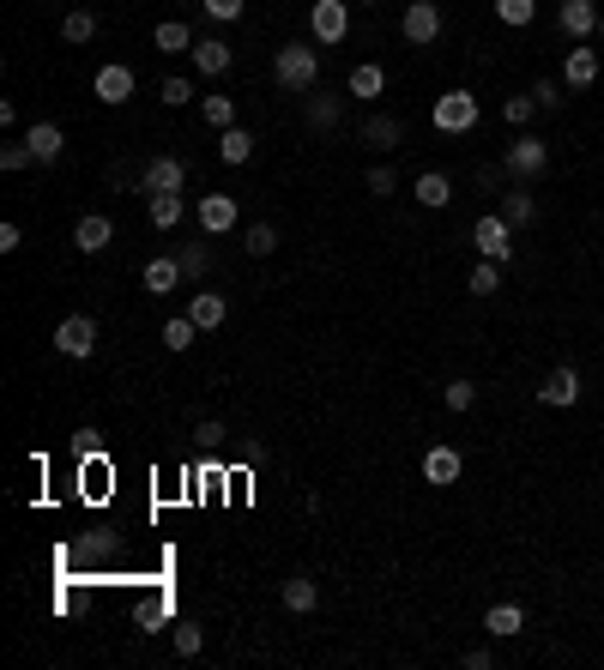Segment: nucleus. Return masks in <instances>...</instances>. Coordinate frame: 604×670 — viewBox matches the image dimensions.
<instances>
[{
    "label": "nucleus",
    "mask_w": 604,
    "mask_h": 670,
    "mask_svg": "<svg viewBox=\"0 0 604 670\" xmlns=\"http://www.w3.org/2000/svg\"><path fill=\"white\" fill-rule=\"evenodd\" d=\"M218 157H224V163H248V157H254V133H248V127H224V133H218Z\"/></svg>",
    "instance_id": "cd10ccee"
},
{
    "label": "nucleus",
    "mask_w": 604,
    "mask_h": 670,
    "mask_svg": "<svg viewBox=\"0 0 604 670\" xmlns=\"http://www.w3.org/2000/svg\"><path fill=\"white\" fill-rule=\"evenodd\" d=\"M472 248H478V260H514V224L502 212H484L472 224Z\"/></svg>",
    "instance_id": "7ed1b4c3"
},
{
    "label": "nucleus",
    "mask_w": 604,
    "mask_h": 670,
    "mask_svg": "<svg viewBox=\"0 0 604 670\" xmlns=\"http://www.w3.org/2000/svg\"><path fill=\"white\" fill-rule=\"evenodd\" d=\"M176 260H182V278H206V272H212V248H206V242H188Z\"/></svg>",
    "instance_id": "473e14b6"
},
{
    "label": "nucleus",
    "mask_w": 604,
    "mask_h": 670,
    "mask_svg": "<svg viewBox=\"0 0 604 670\" xmlns=\"http://www.w3.org/2000/svg\"><path fill=\"white\" fill-rule=\"evenodd\" d=\"M200 339V326H194V314H176V320H164V345L170 351H188Z\"/></svg>",
    "instance_id": "c85d7f7f"
},
{
    "label": "nucleus",
    "mask_w": 604,
    "mask_h": 670,
    "mask_svg": "<svg viewBox=\"0 0 604 670\" xmlns=\"http://www.w3.org/2000/svg\"><path fill=\"white\" fill-rule=\"evenodd\" d=\"M194 218H200V230H206V236H224V230H236L242 206H236V194H206V200L194 206Z\"/></svg>",
    "instance_id": "9b49d317"
},
{
    "label": "nucleus",
    "mask_w": 604,
    "mask_h": 670,
    "mask_svg": "<svg viewBox=\"0 0 604 670\" xmlns=\"http://www.w3.org/2000/svg\"><path fill=\"white\" fill-rule=\"evenodd\" d=\"M460 471H466L460 447H447V441H435V447L423 453V483H435V489H447V483H460Z\"/></svg>",
    "instance_id": "9d476101"
},
{
    "label": "nucleus",
    "mask_w": 604,
    "mask_h": 670,
    "mask_svg": "<svg viewBox=\"0 0 604 670\" xmlns=\"http://www.w3.org/2000/svg\"><path fill=\"white\" fill-rule=\"evenodd\" d=\"M188 314H194V326H200V332H212V326H224V320H230V302H224L218 290H194Z\"/></svg>",
    "instance_id": "a211bd4d"
},
{
    "label": "nucleus",
    "mask_w": 604,
    "mask_h": 670,
    "mask_svg": "<svg viewBox=\"0 0 604 670\" xmlns=\"http://www.w3.org/2000/svg\"><path fill=\"white\" fill-rule=\"evenodd\" d=\"M188 61H194V73H206V79H224V73H230V43H218V37H200Z\"/></svg>",
    "instance_id": "dca6fc26"
},
{
    "label": "nucleus",
    "mask_w": 604,
    "mask_h": 670,
    "mask_svg": "<svg viewBox=\"0 0 604 670\" xmlns=\"http://www.w3.org/2000/svg\"><path fill=\"white\" fill-rule=\"evenodd\" d=\"M19 242H25V236H19V224H0V254H13Z\"/></svg>",
    "instance_id": "a18cd8bd"
},
{
    "label": "nucleus",
    "mask_w": 604,
    "mask_h": 670,
    "mask_svg": "<svg viewBox=\"0 0 604 670\" xmlns=\"http://www.w3.org/2000/svg\"><path fill=\"white\" fill-rule=\"evenodd\" d=\"M272 79H278V91L309 97L315 79H321V49H315V43H278V55H272Z\"/></svg>",
    "instance_id": "f257e3e1"
},
{
    "label": "nucleus",
    "mask_w": 604,
    "mask_h": 670,
    "mask_svg": "<svg viewBox=\"0 0 604 670\" xmlns=\"http://www.w3.org/2000/svg\"><path fill=\"white\" fill-rule=\"evenodd\" d=\"M109 242H115V224H109L103 212H85V218L73 224V248H79V254H103Z\"/></svg>",
    "instance_id": "2eb2a0df"
},
{
    "label": "nucleus",
    "mask_w": 604,
    "mask_h": 670,
    "mask_svg": "<svg viewBox=\"0 0 604 670\" xmlns=\"http://www.w3.org/2000/svg\"><path fill=\"white\" fill-rule=\"evenodd\" d=\"M538 405H556V411H568V405H580V375L562 363V369H550L544 375V387H538Z\"/></svg>",
    "instance_id": "ddd939ff"
},
{
    "label": "nucleus",
    "mask_w": 604,
    "mask_h": 670,
    "mask_svg": "<svg viewBox=\"0 0 604 670\" xmlns=\"http://www.w3.org/2000/svg\"><path fill=\"white\" fill-rule=\"evenodd\" d=\"M369 7H381V0H369Z\"/></svg>",
    "instance_id": "09e8293b"
},
{
    "label": "nucleus",
    "mask_w": 604,
    "mask_h": 670,
    "mask_svg": "<svg viewBox=\"0 0 604 670\" xmlns=\"http://www.w3.org/2000/svg\"><path fill=\"white\" fill-rule=\"evenodd\" d=\"M242 248H248V254H254V260H266V254H272V248H278V230H272V224H266V218H260V224H248V230H242Z\"/></svg>",
    "instance_id": "c756f323"
},
{
    "label": "nucleus",
    "mask_w": 604,
    "mask_h": 670,
    "mask_svg": "<svg viewBox=\"0 0 604 670\" xmlns=\"http://www.w3.org/2000/svg\"><path fill=\"white\" fill-rule=\"evenodd\" d=\"M562 85L568 91H592L598 85V49H568L562 55Z\"/></svg>",
    "instance_id": "4468645a"
},
{
    "label": "nucleus",
    "mask_w": 604,
    "mask_h": 670,
    "mask_svg": "<svg viewBox=\"0 0 604 670\" xmlns=\"http://www.w3.org/2000/svg\"><path fill=\"white\" fill-rule=\"evenodd\" d=\"M164 103H170V109L194 103V85H188V79H164Z\"/></svg>",
    "instance_id": "c03bdc74"
},
{
    "label": "nucleus",
    "mask_w": 604,
    "mask_h": 670,
    "mask_svg": "<svg viewBox=\"0 0 604 670\" xmlns=\"http://www.w3.org/2000/svg\"><path fill=\"white\" fill-rule=\"evenodd\" d=\"M278 598H284V610H296V616H309V610L321 604V592H315V580H309V574H290Z\"/></svg>",
    "instance_id": "4be33fe9"
},
{
    "label": "nucleus",
    "mask_w": 604,
    "mask_h": 670,
    "mask_svg": "<svg viewBox=\"0 0 604 670\" xmlns=\"http://www.w3.org/2000/svg\"><path fill=\"white\" fill-rule=\"evenodd\" d=\"M429 121H435V133H472L484 121V109H478L472 91H441L435 109H429Z\"/></svg>",
    "instance_id": "f03ea898"
},
{
    "label": "nucleus",
    "mask_w": 604,
    "mask_h": 670,
    "mask_svg": "<svg viewBox=\"0 0 604 670\" xmlns=\"http://www.w3.org/2000/svg\"><path fill=\"white\" fill-rule=\"evenodd\" d=\"M598 0H562L556 7V25H562V37L568 43H586V37H598Z\"/></svg>",
    "instance_id": "6e6552de"
},
{
    "label": "nucleus",
    "mask_w": 604,
    "mask_h": 670,
    "mask_svg": "<svg viewBox=\"0 0 604 670\" xmlns=\"http://www.w3.org/2000/svg\"><path fill=\"white\" fill-rule=\"evenodd\" d=\"M502 290V260H478L472 266V296H496Z\"/></svg>",
    "instance_id": "72a5a7b5"
},
{
    "label": "nucleus",
    "mask_w": 604,
    "mask_h": 670,
    "mask_svg": "<svg viewBox=\"0 0 604 670\" xmlns=\"http://www.w3.org/2000/svg\"><path fill=\"white\" fill-rule=\"evenodd\" d=\"M381 91H387V67H381V61H357V67H351V97H369V103H375Z\"/></svg>",
    "instance_id": "b1692460"
},
{
    "label": "nucleus",
    "mask_w": 604,
    "mask_h": 670,
    "mask_svg": "<svg viewBox=\"0 0 604 670\" xmlns=\"http://www.w3.org/2000/svg\"><path fill=\"white\" fill-rule=\"evenodd\" d=\"M200 646H206V634H200L194 622H182V628H176V652H182V658H194Z\"/></svg>",
    "instance_id": "37998d69"
},
{
    "label": "nucleus",
    "mask_w": 604,
    "mask_h": 670,
    "mask_svg": "<svg viewBox=\"0 0 604 670\" xmlns=\"http://www.w3.org/2000/svg\"><path fill=\"white\" fill-rule=\"evenodd\" d=\"M399 31H405V43L429 49V43L441 37V7H435V0H411V7H405V19H399Z\"/></svg>",
    "instance_id": "1a4fd4ad"
},
{
    "label": "nucleus",
    "mask_w": 604,
    "mask_h": 670,
    "mask_svg": "<svg viewBox=\"0 0 604 670\" xmlns=\"http://www.w3.org/2000/svg\"><path fill=\"white\" fill-rule=\"evenodd\" d=\"M411 194H417V200H423V206H429V212H441V206H447V200H453V182H447V176H441V170H423V176H417V188H411Z\"/></svg>",
    "instance_id": "bb28decb"
},
{
    "label": "nucleus",
    "mask_w": 604,
    "mask_h": 670,
    "mask_svg": "<svg viewBox=\"0 0 604 670\" xmlns=\"http://www.w3.org/2000/svg\"><path fill=\"white\" fill-rule=\"evenodd\" d=\"M25 145H31V151H37V163H55V157H61V151H67V133H61V127H55V121H37V127H31V133H25Z\"/></svg>",
    "instance_id": "aec40b11"
},
{
    "label": "nucleus",
    "mask_w": 604,
    "mask_h": 670,
    "mask_svg": "<svg viewBox=\"0 0 604 670\" xmlns=\"http://www.w3.org/2000/svg\"><path fill=\"white\" fill-rule=\"evenodd\" d=\"M31 163H37V151L19 139V145H0V170H7V176H19V170H31Z\"/></svg>",
    "instance_id": "ea45409f"
},
{
    "label": "nucleus",
    "mask_w": 604,
    "mask_h": 670,
    "mask_svg": "<svg viewBox=\"0 0 604 670\" xmlns=\"http://www.w3.org/2000/svg\"><path fill=\"white\" fill-rule=\"evenodd\" d=\"M91 97L97 103H127L133 97V67H121V61H109V67H97V79H91Z\"/></svg>",
    "instance_id": "f8f14e48"
},
{
    "label": "nucleus",
    "mask_w": 604,
    "mask_h": 670,
    "mask_svg": "<svg viewBox=\"0 0 604 670\" xmlns=\"http://www.w3.org/2000/svg\"><path fill=\"white\" fill-rule=\"evenodd\" d=\"M393 188H399V176L387 170V163H375V170H369V194H375V200H387Z\"/></svg>",
    "instance_id": "79ce46f5"
},
{
    "label": "nucleus",
    "mask_w": 604,
    "mask_h": 670,
    "mask_svg": "<svg viewBox=\"0 0 604 670\" xmlns=\"http://www.w3.org/2000/svg\"><path fill=\"white\" fill-rule=\"evenodd\" d=\"M562 91H568V85H562V73H556V79H538V85H532V103H538V109H550V115H556V109H562V103H568V97H562Z\"/></svg>",
    "instance_id": "e433bc0d"
},
{
    "label": "nucleus",
    "mask_w": 604,
    "mask_h": 670,
    "mask_svg": "<svg viewBox=\"0 0 604 670\" xmlns=\"http://www.w3.org/2000/svg\"><path fill=\"white\" fill-rule=\"evenodd\" d=\"M206 7V19H218V25H236L242 19V0H200Z\"/></svg>",
    "instance_id": "a19ab883"
},
{
    "label": "nucleus",
    "mask_w": 604,
    "mask_h": 670,
    "mask_svg": "<svg viewBox=\"0 0 604 670\" xmlns=\"http://www.w3.org/2000/svg\"><path fill=\"white\" fill-rule=\"evenodd\" d=\"M363 139H369L375 151H393V145L405 139V121H399V115H369V127H363Z\"/></svg>",
    "instance_id": "a878e982"
},
{
    "label": "nucleus",
    "mask_w": 604,
    "mask_h": 670,
    "mask_svg": "<svg viewBox=\"0 0 604 670\" xmlns=\"http://www.w3.org/2000/svg\"><path fill=\"white\" fill-rule=\"evenodd\" d=\"M309 31H315V43H345V31H351V7L345 0H315L309 7Z\"/></svg>",
    "instance_id": "39448f33"
},
{
    "label": "nucleus",
    "mask_w": 604,
    "mask_h": 670,
    "mask_svg": "<svg viewBox=\"0 0 604 670\" xmlns=\"http://www.w3.org/2000/svg\"><path fill=\"white\" fill-rule=\"evenodd\" d=\"M145 218H151V230H176L188 218V206H182V194H151L145 200Z\"/></svg>",
    "instance_id": "6ab92c4d"
},
{
    "label": "nucleus",
    "mask_w": 604,
    "mask_h": 670,
    "mask_svg": "<svg viewBox=\"0 0 604 670\" xmlns=\"http://www.w3.org/2000/svg\"><path fill=\"white\" fill-rule=\"evenodd\" d=\"M182 182H188V157H151L139 170L145 194H182Z\"/></svg>",
    "instance_id": "423d86ee"
},
{
    "label": "nucleus",
    "mask_w": 604,
    "mask_h": 670,
    "mask_svg": "<svg viewBox=\"0 0 604 670\" xmlns=\"http://www.w3.org/2000/svg\"><path fill=\"white\" fill-rule=\"evenodd\" d=\"M532 115H538V103H532V91H514V97L502 103V121H508V127H526Z\"/></svg>",
    "instance_id": "4c0bfd02"
},
{
    "label": "nucleus",
    "mask_w": 604,
    "mask_h": 670,
    "mask_svg": "<svg viewBox=\"0 0 604 670\" xmlns=\"http://www.w3.org/2000/svg\"><path fill=\"white\" fill-rule=\"evenodd\" d=\"M55 351H61V357H91V351H97V320H91V314H67V320L55 326Z\"/></svg>",
    "instance_id": "0eeeda50"
},
{
    "label": "nucleus",
    "mask_w": 604,
    "mask_h": 670,
    "mask_svg": "<svg viewBox=\"0 0 604 670\" xmlns=\"http://www.w3.org/2000/svg\"><path fill=\"white\" fill-rule=\"evenodd\" d=\"M496 19L502 25H532L538 19V0H496Z\"/></svg>",
    "instance_id": "c9c22d12"
},
{
    "label": "nucleus",
    "mask_w": 604,
    "mask_h": 670,
    "mask_svg": "<svg viewBox=\"0 0 604 670\" xmlns=\"http://www.w3.org/2000/svg\"><path fill=\"white\" fill-rule=\"evenodd\" d=\"M598 43H604V19H598Z\"/></svg>",
    "instance_id": "de8ad7c7"
},
{
    "label": "nucleus",
    "mask_w": 604,
    "mask_h": 670,
    "mask_svg": "<svg viewBox=\"0 0 604 670\" xmlns=\"http://www.w3.org/2000/svg\"><path fill=\"white\" fill-rule=\"evenodd\" d=\"M466 664H472V670H490L496 658H490V646H472V652H466Z\"/></svg>",
    "instance_id": "49530a36"
},
{
    "label": "nucleus",
    "mask_w": 604,
    "mask_h": 670,
    "mask_svg": "<svg viewBox=\"0 0 604 670\" xmlns=\"http://www.w3.org/2000/svg\"><path fill=\"white\" fill-rule=\"evenodd\" d=\"M302 121H309V127H339V103L333 97H309V103H302Z\"/></svg>",
    "instance_id": "f704fd0d"
},
{
    "label": "nucleus",
    "mask_w": 604,
    "mask_h": 670,
    "mask_svg": "<svg viewBox=\"0 0 604 670\" xmlns=\"http://www.w3.org/2000/svg\"><path fill=\"white\" fill-rule=\"evenodd\" d=\"M502 163H508V176H514V182H532V176H544V170H550V145H544V139H532V133H520V139L502 151Z\"/></svg>",
    "instance_id": "20e7f679"
},
{
    "label": "nucleus",
    "mask_w": 604,
    "mask_h": 670,
    "mask_svg": "<svg viewBox=\"0 0 604 670\" xmlns=\"http://www.w3.org/2000/svg\"><path fill=\"white\" fill-rule=\"evenodd\" d=\"M200 115L224 133V127H236V97H200Z\"/></svg>",
    "instance_id": "2f4dec72"
},
{
    "label": "nucleus",
    "mask_w": 604,
    "mask_h": 670,
    "mask_svg": "<svg viewBox=\"0 0 604 670\" xmlns=\"http://www.w3.org/2000/svg\"><path fill=\"white\" fill-rule=\"evenodd\" d=\"M520 628H526V610H520V604H490V610H484V634L514 640Z\"/></svg>",
    "instance_id": "412c9836"
},
{
    "label": "nucleus",
    "mask_w": 604,
    "mask_h": 670,
    "mask_svg": "<svg viewBox=\"0 0 604 670\" xmlns=\"http://www.w3.org/2000/svg\"><path fill=\"white\" fill-rule=\"evenodd\" d=\"M496 212H502V218H508V224H514V230H526V224H532V218H538V200H532V194H526V182H514V188H508V194H502V200H496Z\"/></svg>",
    "instance_id": "f3484780"
},
{
    "label": "nucleus",
    "mask_w": 604,
    "mask_h": 670,
    "mask_svg": "<svg viewBox=\"0 0 604 670\" xmlns=\"http://www.w3.org/2000/svg\"><path fill=\"white\" fill-rule=\"evenodd\" d=\"M441 405H447V411H472V405H478V387H472V381H447V387H441Z\"/></svg>",
    "instance_id": "58836bf2"
},
{
    "label": "nucleus",
    "mask_w": 604,
    "mask_h": 670,
    "mask_svg": "<svg viewBox=\"0 0 604 670\" xmlns=\"http://www.w3.org/2000/svg\"><path fill=\"white\" fill-rule=\"evenodd\" d=\"M139 284H145V296H170V290L182 284V260H151Z\"/></svg>",
    "instance_id": "5701e85b"
},
{
    "label": "nucleus",
    "mask_w": 604,
    "mask_h": 670,
    "mask_svg": "<svg viewBox=\"0 0 604 670\" xmlns=\"http://www.w3.org/2000/svg\"><path fill=\"white\" fill-rule=\"evenodd\" d=\"M151 43H158L164 55H194V31H188L182 19H164L158 31H151Z\"/></svg>",
    "instance_id": "393cba45"
},
{
    "label": "nucleus",
    "mask_w": 604,
    "mask_h": 670,
    "mask_svg": "<svg viewBox=\"0 0 604 670\" xmlns=\"http://www.w3.org/2000/svg\"><path fill=\"white\" fill-rule=\"evenodd\" d=\"M61 37H67V43H91V37H97V13H85V7L67 13V19H61Z\"/></svg>",
    "instance_id": "7c9ffc66"
}]
</instances>
